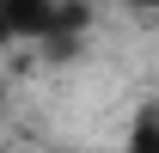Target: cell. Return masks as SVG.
<instances>
[{
	"label": "cell",
	"instance_id": "3",
	"mask_svg": "<svg viewBox=\"0 0 159 153\" xmlns=\"http://www.w3.org/2000/svg\"><path fill=\"white\" fill-rule=\"evenodd\" d=\"M135 6H153V0H135Z\"/></svg>",
	"mask_w": 159,
	"mask_h": 153
},
{
	"label": "cell",
	"instance_id": "1",
	"mask_svg": "<svg viewBox=\"0 0 159 153\" xmlns=\"http://www.w3.org/2000/svg\"><path fill=\"white\" fill-rule=\"evenodd\" d=\"M80 6L61 12L55 0H0V31L6 37H55V31H74Z\"/></svg>",
	"mask_w": 159,
	"mask_h": 153
},
{
	"label": "cell",
	"instance_id": "2",
	"mask_svg": "<svg viewBox=\"0 0 159 153\" xmlns=\"http://www.w3.org/2000/svg\"><path fill=\"white\" fill-rule=\"evenodd\" d=\"M135 153H153V110L135 123Z\"/></svg>",
	"mask_w": 159,
	"mask_h": 153
}]
</instances>
